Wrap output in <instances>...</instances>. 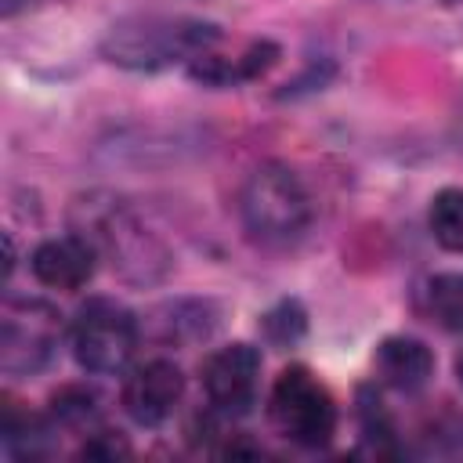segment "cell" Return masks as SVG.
I'll return each instance as SVG.
<instances>
[{"instance_id":"obj_1","label":"cell","mask_w":463,"mask_h":463,"mask_svg":"<svg viewBox=\"0 0 463 463\" xmlns=\"http://www.w3.org/2000/svg\"><path fill=\"white\" fill-rule=\"evenodd\" d=\"M221 29L199 18L181 14H130L116 22L105 40V61L130 69V72H159L170 65H192L199 54L213 51Z\"/></svg>"},{"instance_id":"obj_2","label":"cell","mask_w":463,"mask_h":463,"mask_svg":"<svg viewBox=\"0 0 463 463\" xmlns=\"http://www.w3.org/2000/svg\"><path fill=\"white\" fill-rule=\"evenodd\" d=\"M80 210H83V221L76 224V232L94 242L98 257H105L123 282L152 286L170 271L166 246L137 221L130 206H123L119 199H105V203L90 199V203H80Z\"/></svg>"},{"instance_id":"obj_3","label":"cell","mask_w":463,"mask_h":463,"mask_svg":"<svg viewBox=\"0 0 463 463\" xmlns=\"http://www.w3.org/2000/svg\"><path fill=\"white\" fill-rule=\"evenodd\" d=\"M311 195L300 174L286 163H260L242 192H239V217L250 239L260 246H289L311 224Z\"/></svg>"},{"instance_id":"obj_4","label":"cell","mask_w":463,"mask_h":463,"mask_svg":"<svg viewBox=\"0 0 463 463\" xmlns=\"http://www.w3.org/2000/svg\"><path fill=\"white\" fill-rule=\"evenodd\" d=\"M268 420L286 441L300 449H322L336 434V402L307 365H289L271 383Z\"/></svg>"},{"instance_id":"obj_5","label":"cell","mask_w":463,"mask_h":463,"mask_svg":"<svg viewBox=\"0 0 463 463\" xmlns=\"http://www.w3.org/2000/svg\"><path fill=\"white\" fill-rule=\"evenodd\" d=\"M137 318L130 307H123L112 297H90L69 329V344H72V358L80 362V369L94 373V376H116L130 365L134 351H137Z\"/></svg>"},{"instance_id":"obj_6","label":"cell","mask_w":463,"mask_h":463,"mask_svg":"<svg viewBox=\"0 0 463 463\" xmlns=\"http://www.w3.org/2000/svg\"><path fill=\"white\" fill-rule=\"evenodd\" d=\"M61 340V315L43 300H7L0 318V369L4 376L40 373Z\"/></svg>"},{"instance_id":"obj_7","label":"cell","mask_w":463,"mask_h":463,"mask_svg":"<svg viewBox=\"0 0 463 463\" xmlns=\"http://www.w3.org/2000/svg\"><path fill=\"white\" fill-rule=\"evenodd\" d=\"M203 391L213 412L221 416H246L260 394V351L246 340L217 347L203 362Z\"/></svg>"},{"instance_id":"obj_8","label":"cell","mask_w":463,"mask_h":463,"mask_svg":"<svg viewBox=\"0 0 463 463\" xmlns=\"http://www.w3.org/2000/svg\"><path fill=\"white\" fill-rule=\"evenodd\" d=\"M184 398V373L170 358H148L123 380L119 402L137 427H163Z\"/></svg>"},{"instance_id":"obj_9","label":"cell","mask_w":463,"mask_h":463,"mask_svg":"<svg viewBox=\"0 0 463 463\" xmlns=\"http://www.w3.org/2000/svg\"><path fill=\"white\" fill-rule=\"evenodd\" d=\"M98 268V250L87 235L72 232V235H58V239H43L33 257H29V271L40 286L47 289H61V293H76L90 282Z\"/></svg>"},{"instance_id":"obj_10","label":"cell","mask_w":463,"mask_h":463,"mask_svg":"<svg viewBox=\"0 0 463 463\" xmlns=\"http://www.w3.org/2000/svg\"><path fill=\"white\" fill-rule=\"evenodd\" d=\"M373 365H376L380 383H387V387H394L402 394L423 391L430 383V376H434V354L416 336H387V340H380V347L373 354Z\"/></svg>"},{"instance_id":"obj_11","label":"cell","mask_w":463,"mask_h":463,"mask_svg":"<svg viewBox=\"0 0 463 463\" xmlns=\"http://www.w3.org/2000/svg\"><path fill=\"white\" fill-rule=\"evenodd\" d=\"M275 61H279V47L271 40H253L235 58H224V54H213V51L199 54L188 65V76L206 83V87H235V83H250V80L264 76Z\"/></svg>"},{"instance_id":"obj_12","label":"cell","mask_w":463,"mask_h":463,"mask_svg":"<svg viewBox=\"0 0 463 463\" xmlns=\"http://www.w3.org/2000/svg\"><path fill=\"white\" fill-rule=\"evenodd\" d=\"M430 235L441 250L463 253V188H441L427 210Z\"/></svg>"},{"instance_id":"obj_13","label":"cell","mask_w":463,"mask_h":463,"mask_svg":"<svg viewBox=\"0 0 463 463\" xmlns=\"http://www.w3.org/2000/svg\"><path fill=\"white\" fill-rule=\"evenodd\" d=\"M423 307L441 329H463V275L445 271V275L427 279Z\"/></svg>"},{"instance_id":"obj_14","label":"cell","mask_w":463,"mask_h":463,"mask_svg":"<svg viewBox=\"0 0 463 463\" xmlns=\"http://www.w3.org/2000/svg\"><path fill=\"white\" fill-rule=\"evenodd\" d=\"M257 329H260L264 344L286 351V347H293V344L304 340V333H307V311L300 307V300L286 297V300H279L275 307H268V311L260 315Z\"/></svg>"},{"instance_id":"obj_15","label":"cell","mask_w":463,"mask_h":463,"mask_svg":"<svg viewBox=\"0 0 463 463\" xmlns=\"http://www.w3.org/2000/svg\"><path fill=\"white\" fill-rule=\"evenodd\" d=\"M51 420L58 427H94L98 423V394L83 383H69L51 394Z\"/></svg>"},{"instance_id":"obj_16","label":"cell","mask_w":463,"mask_h":463,"mask_svg":"<svg viewBox=\"0 0 463 463\" xmlns=\"http://www.w3.org/2000/svg\"><path fill=\"white\" fill-rule=\"evenodd\" d=\"M358 416H362V430H365V438H373V441H387V438L394 434V427H391V420H387V412H383V402H380L376 394H369V391L358 394Z\"/></svg>"},{"instance_id":"obj_17","label":"cell","mask_w":463,"mask_h":463,"mask_svg":"<svg viewBox=\"0 0 463 463\" xmlns=\"http://www.w3.org/2000/svg\"><path fill=\"white\" fill-rule=\"evenodd\" d=\"M83 456H101V459H116V456H130V445L119 438V430L112 434V430H94L87 441H83V449H80Z\"/></svg>"},{"instance_id":"obj_18","label":"cell","mask_w":463,"mask_h":463,"mask_svg":"<svg viewBox=\"0 0 463 463\" xmlns=\"http://www.w3.org/2000/svg\"><path fill=\"white\" fill-rule=\"evenodd\" d=\"M33 4H43V0H4V14L14 18L22 7H33Z\"/></svg>"},{"instance_id":"obj_19","label":"cell","mask_w":463,"mask_h":463,"mask_svg":"<svg viewBox=\"0 0 463 463\" xmlns=\"http://www.w3.org/2000/svg\"><path fill=\"white\" fill-rule=\"evenodd\" d=\"M456 376H459V383H463V351H459V358H456Z\"/></svg>"},{"instance_id":"obj_20","label":"cell","mask_w":463,"mask_h":463,"mask_svg":"<svg viewBox=\"0 0 463 463\" xmlns=\"http://www.w3.org/2000/svg\"><path fill=\"white\" fill-rule=\"evenodd\" d=\"M445 7H463V0H441Z\"/></svg>"}]
</instances>
